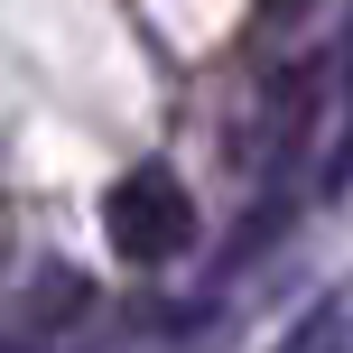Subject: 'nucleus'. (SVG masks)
Here are the masks:
<instances>
[{
  "mask_svg": "<svg viewBox=\"0 0 353 353\" xmlns=\"http://www.w3.org/2000/svg\"><path fill=\"white\" fill-rule=\"evenodd\" d=\"M344 344H353V307H344V298H316V307H307V325H298L279 353H344Z\"/></svg>",
  "mask_w": 353,
  "mask_h": 353,
  "instance_id": "7ed1b4c3",
  "label": "nucleus"
},
{
  "mask_svg": "<svg viewBox=\"0 0 353 353\" xmlns=\"http://www.w3.org/2000/svg\"><path fill=\"white\" fill-rule=\"evenodd\" d=\"M103 232H112L121 261L159 270V261H176V251L195 242V205H186V186H176L168 168H140V176H121V186L103 195Z\"/></svg>",
  "mask_w": 353,
  "mask_h": 353,
  "instance_id": "f257e3e1",
  "label": "nucleus"
},
{
  "mask_svg": "<svg viewBox=\"0 0 353 353\" xmlns=\"http://www.w3.org/2000/svg\"><path fill=\"white\" fill-rule=\"evenodd\" d=\"M84 298H93V288L74 279V270H37V288H28V298H19V335H56L47 316H74V307H84Z\"/></svg>",
  "mask_w": 353,
  "mask_h": 353,
  "instance_id": "f03ea898",
  "label": "nucleus"
}]
</instances>
